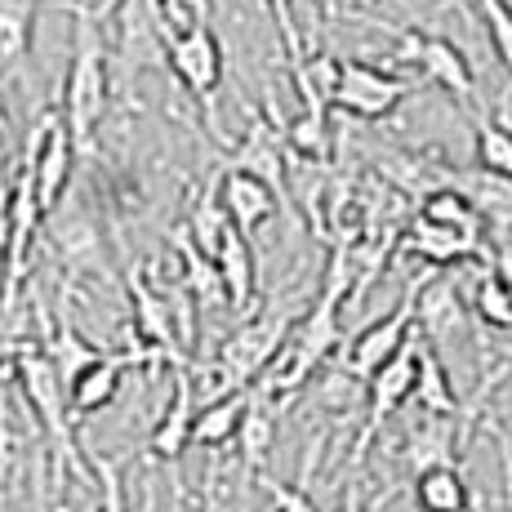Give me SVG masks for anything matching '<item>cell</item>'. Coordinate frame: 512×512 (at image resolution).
Listing matches in <instances>:
<instances>
[{"label":"cell","mask_w":512,"mask_h":512,"mask_svg":"<svg viewBox=\"0 0 512 512\" xmlns=\"http://www.w3.org/2000/svg\"><path fill=\"white\" fill-rule=\"evenodd\" d=\"M14 379H18V392H23V401L32 406L36 423L45 428L49 446L58 450V455H67L76 464V472H94V464H85L81 455H76V432L72 423L81 419L72 410V392H67V379L58 374V366L49 361V352L41 348H18L14 352Z\"/></svg>","instance_id":"1"},{"label":"cell","mask_w":512,"mask_h":512,"mask_svg":"<svg viewBox=\"0 0 512 512\" xmlns=\"http://www.w3.org/2000/svg\"><path fill=\"white\" fill-rule=\"evenodd\" d=\"M103 112H107V49L103 36H98V14L76 5V49L63 85V116L81 147L90 143Z\"/></svg>","instance_id":"2"},{"label":"cell","mask_w":512,"mask_h":512,"mask_svg":"<svg viewBox=\"0 0 512 512\" xmlns=\"http://www.w3.org/2000/svg\"><path fill=\"white\" fill-rule=\"evenodd\" d=\"M294 312L290 308H272V312H259L250 317L236 334H228V343L219 348V361H214V374H219L223 388H250L263 370L277 361V352L285 348L294 330Z\"/></svg>","instance_id":"3"},{"label":"cell","mask_w":512,"mask_h":512,"mask_svg":"<svg viewBox=\"0 0 512 512\" xmlns=\"http://www.w3.org/2000/svg\"><path fill=\"white\" fill-rule=\"evenodd\" d=\"M419 285L423 281H410L406 294H401V303L388 312V317H379L374 326H366L357 334V339L348 343V348H339V366L352 374L357 383H370L374 374L388 366L392 357H397L401 348H406V339L415 334V312H419Z\"/></svg>","instance_id":"4"},{"label":"cell","mask_w":512,"mask_h":512,"mask_svg":"<svg viewBox=\"0 0 512 512\" xmlns=\"http://www.w3.org/2000/svg\"><path fill=\"white\" fill-rule=\"evenodd\" d=\"M165 58H170V72L179 76V85L205 107V112H210V121H214V94H219V85H223V45H219V36H214L201 18H192V23H183L179 32H170Z\"/></svg>","instance_id":"5"},{"label":"cell","mask_w":512,"mask_h":512,"mask_svg":"<svg viewBox=\"0 0 512 512\" xmlns=\"http://www.w3.org/2000/svg\"><path fill=\"white\" fill-rule=\"evenodd\" d=\"M397 36V58L410 67H419L423 81L441 85L446 94H455L459 103L472 107L477 98V76H472V63L464 58V49L446 36H432V32H419V27H388Z\"/></svg>","instance_id":"6"},{"label":"cell","mask_w":512,"mask_h":512,"mask_svg":"<svg viewBox=\"0 0 512 512\" xmlns=\"http://www.w3.org/2000/svg\"><path fill=\"white\" fill-rule=\"evenodd\" d=\"M76 152H81V143H76L67 116L45 112L41 125H36V134H32V147H27V161H23L36 179V201H41L45 214H54L58 201H63L67 183H72Z\"/></svg>","instance_id":"7"},{"label":"cell","mask_w":512,"mask_h":512,"mask_svg":"<svg viewBox=\"0 0 512 512\" xmlns=\"http://www.w3.org/2000/svg\"><path fill=\"white\" fill-rule=\"evenodd\" d=\"M415 90V81H406V76L397 72H383V67L374 63H343L339 72V90H334V112H348L357 116V121H383V116H392L401 103L410 98Z\"/></svg>","instance_id":"8"},{"label":"cell","mask_w":512,"mask_h":512,"mask_svg":"<svg viewBox=\"0 0 512 512\" xmlns=\"http://www.w3.org/2000/svg\"><path fill=\"white\" fill-rule=\"evenodd\" d=\"M419 343H423V339H415V334H410L406 348H401L397 357H392L388 366H383V370L366 383V428H361V437H357L352 464H361V455H366V446H370L374 437H379L383 423H388L401 406H406L410 397H415V383H419Z\"/></svg>","instance_id":"9"},{"label":"cell","mask_w":512,"mask_h":512,"mask_svg":"<svg viewBox=\"0 0 512 512\" xmlns=\"http://www.w3.org/2000/svg\"><path fill=\"white\" fill-rule=\"evenodd\" d=\"M214 192H219V201H223V210H228L232 228H241L245 236L268 228V223L277 219L281 201H285V196L268 179H263V174L241 170V165H228V170L219 174V187H214Z\"/></svg>","instance_id":"10"},{"label":"cell","mask_w":512,"mask_h":512,"mask_svg":"<svg viewBox=\"0 0 512 512\" xmlns=\"http://www.w3.org/2000/svg\"><path fill=\"white\" fill-rule=\"evenodd\" d=\"M170 379H174L170 406H165V415L156 419L152 437H147V455L161 459V464H179V455L192 446V423H196V410H201V401H196L192 370L174 366Z\"/></svg>","instance_id":"11"},{"label":"cell","mask_w":512,"mask_h":512,"mask_svg":"<svg viewBox=\"0 0 512 512\" xmlns=\"http://www.w3.org/2000/svg\"><path fill=\"white\" fill-rule=\"evenodd\" d=\"M459 446H468V423L459 415H423L410 423L406 441H401V459L410 472L437 468V464H455Z\"/></svg>","instance_id":"12"},{"label":"cell","mask_w":512,"mask_h":512,"mask_svg":"<svg viewBox=\"0 0 512 512\" xmlns=\"http://www.w3.org/2000/svg\"><path fill=\"white\" fill-rule=\"evenodd\" d=\"M401 245H406L410 254H419L428 268H455V263L481 259V254H486V241H481L477 232L446 228V223H432V219H423V214L406 228Z\"/></svg>","instance_id":"13"},{"label":"cell","mask_w":512,"mask_h":512,"mask_svg":"<svg viewBox=\"0 0 512 512\" xmlns=\"http://www.w3.org/2000/svg\"><path fill=\"white\" fill-rule=\"evenodd\" d=\"M423 343H441L464 326V303H459V285L455 277H423L419 285V312H415Z\"/></svg>","instance_id":"14"},{"label":"cell","mask_w":512,"mask_h":512,"mask_svg":"<svg viewBox=\"0 0 512 512\" xmlns=\"http://www.w3.org/2000/svg\"><path fill=\"white\" fill-rule=\"evenodd\" d=\"M245 410H250V388H232L223 397H210L201 410H196V423H192V446L201 450H219L236 441L245 423Z\"/></svg>","instance_id":"15"},{"label":"cell","mask_w":512,"mask_h":512,"mask_svg":"<svg viewBox=\"0 0 512 512\" xmlns=\"http://www.w3.org/2000/svg\"><path fill=\"white\" fill-rule=\"evenodd\" d=\"M277 406H281L277 397H268V392H259L250 383V410H245V423H241V432H236L245 472H263L268 455L277 450Z\"/></svg>","instance_id":"16"},{"label":"cell","mask_w":512,"mask_h":512,"mask_svg":"<svg viewBox=\"0 0 512 512\" xmlns=\"http://www.w3.org/2000/svg\"><path fill=\"white\" fill-rule=\"evenodd\" d=\"M450 183L464 187L472 196V205H477L481 219H486V232L512 236V179L508 174H490L477 165V170H468V174H455Z\"/></svg>","instance_id":"17"},{"label":"cell","mask_w":512,"mask_h":512,"mask_svg":"<svg viewBox=\"0 0 512 512\" xmlns=\"http://www.w3.org/2000/svg\"><path fill=\"white\" fill-rule=\"evenodd\" d=\"M214 268L223 277V290H228V308L232 312H250L254 303V250H250V236L241 228H232L214 250Z\"/></svg>","instance_id":"18"},{"label":"cell","mask_w":512,"mask_h":512,"mask_svg":"<svg viewBox=\"0 0 512 512\" xmlns=\"http://www.w3.org/2000/svg\"><path fill=\"white\" fill-rule=\"evenodd\" d=\"M415 504L419 512H468L472 495H468V477L459 472V464H437L415 472Z\"/></svg>","instance_id":"19"},{"label":"cell","mask_w":512,"mask_h":512,"mask_svg":"<svg viewBox=\"0 0 512 512\" xmlns=\"http://www.w3.org/2000/svg\"><path fill=\"white\" fill-rule=\"evenodd\" d=\"M174 250H179V259H183L187 290H192V299L201 303V308H228V290H223L219 268H214L210 254H205L201 245L192 241V232H187V228L174 232Z\"/></svg>","instance_id":"20"},{"label":"cell","mask_w":512,"mask_h":512,"mask_svg":"<svg viewBox=\"0 0 512 512\" xmlns=\"http://www.w3.org/2000/svg\"><path fill=\"white\" fill-rule=\"evenodd\" d=\"M415 401L428 415H464L459 406V392L450 383L446 366H441L437 348H419V383H415Z\"/></svg>","instance_id":"21"},{"label":"cell","mask_w":512,"mask_h":512,"mask_svg":"<svg viewBox=\"0 0 512 512\" xmlns=\"http://www.w3.org/2000/svg\"><path fill=\"white\" fill-rule=\"evenodd\" d=\"M419 214L423 219H432V223H446V228H464V232L486 236V219H481V210L472 205V196L464 192V187H455V183L432 187V192L423 196Z\"/></svg>","instance_id":"22"},{"label":"cell","mask_w":512,"mask_h":512,"mask_svg":"<svg viewBox=\"0 0 512 512\" xmlns=\"http://www.w3.org/2000/svg\"><path fill=\"white\" fill-rule=\"evenodd\" d=\"M36 0H0V67H14L32 54Z\"/></svg>","instance_id":"23"},{"label":"cell","mask_w":512,"mask_h":512,"mask_svg":"<svg viewBox=\"0 0 512 512\" xmlns=\"http://www.w3.org/2000/svg\"><path fill=\"white\" fill-rule=\"evenodd\" d=\"M232 165L263 174V179H268V183L285 196V165H281V152H277V134H272L263 121H254V125H250L245 143L232 152Z\"/></svg>","instance_id":"24"},{"label":"cell","mask_w":512,"mask_h":512,"mask_svg":"<svg viewBox=\"0 0 512 512\" xmlns=\"http://www.w3.org/2000/svg\"><path fill=\"white\" fill-rule=\"evenodd\" d=\"M472 312H477L490 330H512V290H508V281L499 277L495 259H490V268L472 285Z\"/></svg>","instance_id":"25"},{"label":"cell","mask_w":512,"mask_h":512,"mask_svg":"<svg viewBox=\"0 0 512 512\" xmlns=\"http://www.w3.org/2000/svg\"><path fill=\"white\" fill-rule=\"evenodd\" d=\"M285 147L303 161H326L330 156V112H308L303 107L290 125H285Z\"/></svg>","instance_id":"26"},{"label":"cell","mask_w":512,"mask_h":512,"mask_svg":"<svg viewBox=\"0 0 512 512\" xmlns=\"http://www.w3.org/2000/svg\"><path fill=\"white\" fill-rule=\"evenodd\" d=\"M45 352H49V361H54L58 374H63L67 383H72L85 366H94V361L103 357V352H98L94 343H85L81 334L67 326V321H63V326H54V334H49V343H45Z\"/></svg>","instance_id":"27"},{"label":"cell","mask_w":512,"mask_h":512,"mask_svg":"<svg viewBox=\"0 0 512 512\" xmlns=\"http://www.w3.org/2000/svg\"><path fill=\"white\" fill-rule=\"evenodd\" d=\"M187 232H192V241L201 245V250L214 259V250H219V241L232 232V219H228V210H223L219 192L201 196V201L192 205V214H187Z\"/></svg>","instance_id":"28"},{"label":"cell","mask_w":512,"mask_h":512,"mask_svg":"<svg viewBox=\"0 0 512 512\" xmlns=\"http://www.w3.org/2000/svg\"><path fill=\"white\" fill-rule=\"evenodd\" d=\"M472 152H477V165L490 174H508L512 179V130L499 121H490V116H477V143H472Z\"/></svg>","instance_id":"29"},{"label":"cell","mask_w":512,"mask_h":512,"mask_svg":"<svg viewBox=\"0 0 512 512\" xmlns=\"http://www.w3.org/2000/svg\"><path fill=\"white\" fill-rule=\"evenodd\" d=\"M477 9H481V18H486V32H490V45H495L499 63H504L512 76V9H508V0H477Z\"/></svg>","instance_id":"30"},{"label":"cell","mask_w":512,"mask_h":512,"mask_svg":"<svg viewBox=\"0 0 512 512\" xmlns=\"http://www.w3.org/2000/svg\"><path fill=\"white\" fill-rule=\"evenodd\" d=\"M98 477V512H130L121 486V459H90Z\"/></svg>","instance_id":"31"},{"label":"cell","mask_w":512,"mask_h":512,"mask_svg":"<svg viewBox=\"0 0 512 512\" xmlns=\"http://www.w3.org/2000/svg\"><path fill=\"white\" fill-rule=\"evenodd\" d=\"M263 5L272 9V18H277V32H281V45H285V58H290V67L303 58V45H299V27H294V0H263Z\"/></svg>","instance_id":"32"},{"label":"cell","mask_w":512,"mask_h":512,"mask_svg":"<svg viewBox=\"0 0 512 512\" xmlns=\"http://www.w3.org/2000/svg\"><path fill=\"white\" fill-rule=\"evenodd\" d=\"M9 245H14V187L0 174V259H9Z\"/></svg>","instance_id":"33"},{"label":"cell","mask_w":512,"mask_h":512,"mask_svg":"<svg viewBox=\"0 0 512 512\" xmlns=\"http://www.w3.org/2000/svg\"><path fill=\"white\" fill-rule=\"evenodd\" d=\"M272 495H277V512H317L303 486H272Z\"/></svg>","instance_id":"34"},{"label":"cell","mask_w":512,"mask_h":512,"mask_svg":"<svg viewBox=\"0 0 512 512\" xmlns=\"http://www.w3.org/2000/svg\"><path fill=\"white\" fill-rule=\"evenodd\" d=\"M495 268H499V277H504L508 290H512V245H508V241L495 250Z\"/></svg>","instance_id":"35"},{"label":"cell","mask_w":512,"mask_h":512,"mask_svg":"<svg viewBox=\"0 0 512 512\" xmlns=\"http://www.w3.org/2000/svg\"><path fill=\"white\" fill-rule=\"evenodd\" d=\"M339 512H370L366 508V495H361V486H348V495H343V508Z\"/></svg>","instance_id":"36"},{"label":"cell","mask_w":512,"mask_h":512,"mask_svg":"<svg viewBox=\"0 0 512 512\" xmlns=\"http://www.w3.org/2000/svg\"><path fill=\"white\" fill-rule=\"evenodd\" d=\"M170 5V18H179V9H183V0H165Z\"/></svg>","instance_id":"37"},{"label":"cell","mask_w":512,"mask_h":512,"mask_svg":"<svg viewBox=\"0 0 512 512\" xmlns=\"http://www.w3.org/2000/svg\"><path fill=\"white\" fill-rule=\"evenodd\" d=\"M357 5H361V9H370V5H379V0H357Z\"/></svg>","instance_id":"38"}]
</instances>
